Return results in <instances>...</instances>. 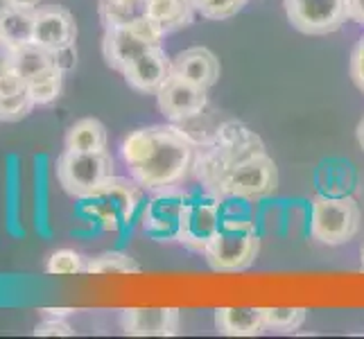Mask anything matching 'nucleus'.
I'll return each instance as SVG.
<instances>
[{
  "label": "nucleus",
  "instance_id": "f257e3e1",
  "mask_svg": "<svg viewBox=\"0 0 364 339\" xmlns=\"http://www.w3.org/2000/svg\"><path fill=\"white\" fill-rule=\"evenodd\" d=\"M120 154L129 177L152 193L183 183L193 172L197 143L174 124H149L124 136Z\"/></svg>",
  "mask_w": 364,
  "mask_h": 339
},
{
  "label": "nucleus",
  "instance_id": "f03ea898",
  "mask_svg": "<svg viewBox=\"0 0 364 339\" xmlns=\"http://www.w3.org/2000/svg\"><path fill=\"white\" fill-rule=\"evenodd\" d=\"M145 188L134 179L109 177L97 190L89 197L77 199L75 217L84 224H91L95 231L122 233V237L132 233L134 222L143 215Z\"/></svg>",
  "mask_w": 364,
  "mask_h": 339
},
{
  "label": "nucleus",
  "instance_id": "7ed1b4c3",
  "mask_svg": "<svg viewBox=\"0 0 364 339\" xmlns=\"http://www.w3.org/2000/svg\"><path fill=\"white\" fill-rule=\"evenodd\" d=\"M258 152H265V147L254 131L242 122H224L204 143L197 145L193 172L206 185V190H213L233 166Z\"/></svg>",
  "mask_w": 364,
  "mask_h": 339
},
{
  "label": "nucleus",
  "instance_id": "20e7f679",
  "mask_svg": "<svg viewBox=\"0 0 364 339\" xmlns=\"http://www.w3.org/2000/svg\"><path fill=\"white\" fill-rule=\"evenodd\" d=\"M260 254V231L254 220L245 215L224 212L220 231L204 251V258L213 271H245Z\"/></svg>",
  "mask_w": 364,
  "mask_h": 339
},
{
  "label": "nucleus",
  "instance_id": "39448f33",
  "mask_svg": "<svg viewBox=\"0 0 364 339\" xmlns=\"http://www.w3.org/2000/svg\"><path fill=\"white\" fill-rule=\"evenodd\" d=\"M362 210L350 195H317L310 204V235L317 242L340 247L350 242L360 231Z\"/></svg>",
  "mask_w": 364,
  "mask_h": 339
},
{
  "label": "nucleus",
  "instance_id": "423d86ee",
  "mask_svg": "<svg viewBox=\"0 0 364 339\" xmlns=\"http://www.w3.org/2000/svg\"><path fill=\"white\" fill-rule=\"evenodd\" d=\"M57 181L64 190L75 197H89L109 177L116 174V161L107 149L102 152H73L64 149L55 161Z\"/></svg>",
  "mask_w": 364,
  "mask_h": 339
},
{
  "label": "nucleus",
  "instance_id": "0eeeda50",
  "mask_svg": "<svg viewBox=\"0 0 364 339\" xmlns=\"http://www.w3.org/2000/svg\"><path fill=\"white\" fill-rule=\"evenodd\" d=\"M163 36H166V32L149 16L136 18L129 23L105 25L102 55L107 66L122 72L134 59H138L147 50L161 45Z\"/></svg>",
  "mask_w": 364,
  "mask_h": 339
},
{
  "label": "nucleus",
  "instance_id": "6e6552de",
  "mask_svg": "<svg viewBox=\"0 0 364 339\" xmlns=\"http://www.w3.org/2000/svg\"><path fill=\"white\" fill-rule=\"evenodd\" d=\"M276 188H279V168L267 152H258L233 166L215 183L213 193L222 199L254 202V199L269 197Z\"/></svg>",
  "mask_w": 364,
  "mask_h": 339
},
{
  "label": "nucleus",
  "instance_id": "1a4fd4ad",
  "mask_svg": "<svg viewBox=\"0 0 364 339\" xmlns=\"http://www.w3.org/2000/svg\"><path fill=\"white\" fill-rule=\"evenodd\" d=\"M222 217H224V199L220 195H215L213 190L191 193L181 212L177 242L183 244L188 251L204 254L210 240L220 231Z\"/></svg>",
  "mask_w": 364,
  "mask_h": 339
},
{
  "label": "nucleus",
  "instance_id": "9d476101",
  "mask_svg": "<svg viewBox=\"0 0 364 339\" xmlns=\"http://www.w3.org/2000/svg\"><path fill=\"white\" fill-rule=\"evenodd\" d=\"M188 195L191 193L181 190L177 185L152 190L141 215L145 235L152 237L156 242H177L181 212H183Z\"/></svg>",
  "mask_w": 364,
  "mask_h": 339
},
{
  "label": "nucleus",
  "instance_id": "9b49d317",
  "mask_svg": "<svg viewBox=\"0 0 364 339\" xmlns=\"http://www.w3.org/2000/svg\"><path fill=\"white\" fill-rule=\"evenodd\" d=\"M283 5L292 28L312 36L333 34L348 18L346 0H285Z\"/></svg>",
  "mask_w": 364,
  "mask_h": 339
},
{
  "label": "nucleus",
  "instance_id": "f8f14e48",
  "mask_svg": "<svg viewBox=\"0 0 364 339\" xmlns=\"http://www.w3.org/2000/svg\"><path fill=\"white\" fill-rule=\"evenodd\" d=\"M159 111L172 122L195 120L208 107V89H202L193 82H186L177 75H170L168 82L156 93Z\"/></svg>",
  "mask_w": 364,
  "mask_h": 339
},
{
  "label": "nucleus",
  "instance_id": "ddd939ff",
  "mask_svg": "<svg viewBox=\"0 0 364 339\" xmlns=\"http://www.w3.org/2000/svg\"><path fill=\"white\" fill-rule=\"evenodd\" d=\"M77 41L75 16L61 5H39L34 9V36L32 43L46 48L48 53L70 48Z\"/></svg>",
  "mask_w": 364,
  "mask_h": 339
},
{
  "label": "nucleus",
  "instance_id": "4468645a",
  "mask_svg": "<svg viewBox=\"0 0 364 339\" xmlns=\"http://www.w3.org/2000/svg\"><path fill=\"white\" fill-rule=\"evenodd\" d=\"M120 325L132 337H174L181 328L177 308H127L120 312Z\"/></svg>",
  "mask_w": 364,
  "mask_h": 339
},
{
  "label": "nucleus",
  "instance_id": "2eb2a0df",
  "mask_svg": "<svg viewBox=\"0 0 364 339\" xmlns=\"http://www.w3.org/2000/svg\"><path fill=\"white\" fill-rule=\"evenodd\" d=\"M170 75H172V57H168L163 45L147 50V53L134 59L122 70L124 82L143 95H156L161 91V86L168 82Z\"/></svg>",
  "mask_w": 364,
  "mask_h": 339
},
{
  "label": "nucleus",
  "instance_id": "dca6fc26",
  "mask_svg": "<svg viewBox=\"0 0 364 339\" xmlns=\"http://www.w3.org/2000/svg\"><path fill=\"white\" fill-rule=\"evenodd\" d=\"M220 59L210 53L208 48H188L183 53H179L177 57H172V75L193 82L202 89H210L215 86L220 80Z\"/></svg>",
  "mask_w": 364,
  "mask_h": 339
},
{
  "label": "nucleus",
  "instance_id": "f3484780",
  "mask_svg": "<svg viewBox=\"0 0 364 339\" xmlns=\"http://www.w3.org/2000/svg\"><path fill=\"white\" fill-rule=\"evenodd\" d=\"M34 229L43 240H53L50 224V156L34 154Z\"/></svg>",
  "mask_w": 364,
  "mask_h": 339
},
{
  "label": "nucleus",
  "instance_id": "a211bd4d",
  "mask_svg": "<svg viewBox=\"0 0 364 339\" xmlns=\"http://www.w3.org/2000/svg\"><path fill=\"white\" fill-rule=\"evenodd\" d=\"M215 328L229 337H256L265 328L262 308H218Z\"/></svg>",
  "mask_w": 364,
  "mask_h": 339
},
{
  "label": "nucleus",
  "instance_id": "6ab92c4d",
  "mask_svg": "<svg viewBox=\"0 0 364 339\" xmlns=\"http://www.w3.org/2000/svg\"><path fill=\"white\" fill-rule=\"evenodd\" d=\"M195 0H147V16L170 34L195 23Z\"/></svg>",
  "mask_w": 364,
  "mask_h": 339
},
{
  "label": "nucleus",
  "instance_id": "aec40b11",
  "mask_svg": "<svg viewBox=\"0 0 364 339\" xmlns=\"http://www.w3.org/2000/svg\"><path fill=\"white\" fill-rule=\"evenodd\" d=\"M34 9L25 5H7L0 14V41H5L9 48H18L32 43L34 36Z\"/></svg>",
  "mask_w": 364,
  "mask_h": 339
},
{
  "label": "nucleus",
  "instance_id": "412c9836",
  "mask_svg": "<svg viewBox=\"0 0 364 339\" xmlns=\"http://www.w3.org/2000/svg\"><path fill=\"white\" fill-rule=\"evenodd\" d=\"M7 190H5V226L14 240H23L25 229L21 224V156L7 154Z\"/></svg>",
  "mask_w": 364,
  "mask_h": 339
},
{
  "label": "nucleus",
  "instance_id": "4be33fe9",
  "mask_svg": "<svg viewBox=\"0 0 364 339\" xmlns=\"http://www.w3.org/2000/svg\"><path fill=\"white\" fill-rule=\"evenodd\" d=\"M317 188L321 195H333V197L348 195L355 188L353 166L344 158L323 161L317 170Z\"/></svg>",
  "mask_w": 364,
  "mask_h": 339
},
{
  "label": "nucleus",
  "instance_id": "5701e85b",
  "mask_svg": "<svg viewBox=\"0 0 364 339\" xmlns=\"http://www.w3.org/2000/svg\"><path fill=\"white\" fill-rule=\"evenodd\" d=\"M107 127L97 118H82L66 131L64 147L73 152H102L107 149Z\"/></svg>",
  "mask_w": 364,
  "mask_h": 339
},
{
  "label": "nucleus",
  "instance_id": "b1692460",
  "mask_svg": "<svg viewBox=\"0 0 364 339\" xmlns=\"http://www.w3.org/2000/svg\"><path fill=\"white\" fill-rule=\"evenodd\" d=\"M50 66H55L53 53H48V50L41 45L25 43L18 48H11V68H14L25 82Z\"/></svg>",
  "mask_w": 364,
  "mask_h": 339
},
{
  "label": "nucleus",
  "instance_id": "393cba45",
  "mask_svg": "<svg viewBox=\"0 0 364 339\" xmlns=\"http://www.w3.org/2000/svg\"><path fill=\"white\" fill-rule=\"evenodd\" d=\"M28 93L34 99L36 107H48L59 99L61 91H64V72L57 66H50L41 72H36L34 77L25 82Z\"/></svg>",
  "mask_w": 364,
  "mask_h": 339
},
{
  "label": "nucleus",
  "instance_id": "a878e982",
  "mask_svg": "<svg viewBox=\"0 0 364 339\" xmlns=\"http://www.w3.org/2000/svg\"><path fill=\"white\" fill-rule=\"evenodd\" d=\"M147 16V0H100V18L105 25L129 23Z\"/></svg>",
  "mask_w": 364,
  "mask_h": 339
},
{
  "label": "nucleus",
  "instance_id": "bb28decb",
  "mask_svg": "<svg viewBox=\"0 0 364 339\" xmlns=\"http://www.w3.org/2000/svg\"><path fill=\"white\" fill-rule=\"evenodd\" d=\"M141 271L138 262L124 251H105L86 260V274H136Z\"/></svg>",
  "mask_w": 364,
  "mask_h": 339
},
{
  "label": "nucleus",
  "instance_id": "cd10ccee",
  "mask_svg": "<svg viewBox=\"0 0 364 339\" xmlns=\"http://www.w3.org/2000/svg\"><path fill=\"white\" fill-rule=\"evenodd\" d=\"M306 308H262L265 328L276 333H294L306 323Z\"/></svg>",
  "mask_w": 364,
  "mask_h": 339
},
{
  "label": "nucleus",
  "instance_id": "c85d7f7f",
  "mask_svg": "<svg viewBox=\"0 0 364 339\" xmlns=\"http://www.w3.org/2000/svg\"><path fill=\"white\" fill-rule=\"evenodd\" d=\"M46 271L53 276H75L86 274V258L73 249H59L48 258Z\"/></svg>",
  "mask_w": 364,
  "mask_h": 339
},
{
  "label": "nucleus",
  "instance_id": "c756f323",
  "mask_svg": "<svg viewBox=\"0 0 364 339\" xmlns=\"http://www.w3.org/2000/svg\"><path fill=\"white\" fill-rule=\"evenodd\" d=\"M34 107L36 104L30 97L28 89L14 95H0V122H18L28 118Z\"/></svg>",
  "mask_w": 364,
  "mask_h": 339
},
{
  "label": "nucleus",
  "instance_id": "7c9ffc66",
  "mask_svg": "<svg viewBox=\"0 0 364 339\" xmlns=\"http://www.w3.org/2000/svg\"><path fill=\"white\" fill-rule=\"evenodd\" d=\"M247 3L249 0H195V7L208 21H227L242 11Z\"/></svg>",
  "mask_w": 364,
  "mask_h": 339
},
{
  "label": "nucleus",
  "instance_id": "2f4dec72",
  "mask_svg": "<svg viewBox=\"0 0 364 339\" xmlns=\"http://www.w3.org/2000/svg\"><path fill=\"white\" fill-rule=\"evenodd\" d=\"M34 335L36 337H70L75 335V330L64 319H43L41 323H36Z\"/></svg>",
  "mask_w": 364,
  "mask_h": 339
},
{
  "label": "nucleus",
  "instance_id": "473e14b6",
  "mask_svg": "<svg viewBox=\"0 0 364 339\" xmlns=\"http://www.w3.org/2000/svg\"><path fill=\"white\" fill-rule=\"evenodd\" d=\"M348 70H350V80H353V84L364 93V39H360V43L353 50V55H350Z\"/></svg>",
  "mask_w": 364,
  "mask_h": 339
},
{
  "label": "nucleus",
  "instance_id": "72a5a7b5",
  "mask_svg": "<svg viewBox=\"0 0 364 339\" xmlns=\"http://www.w3.org/2000/svg\"><path fill=\"white\" fill-rule=\"evenodd\" d=\"M25 89H28V86H25V80L11 66L0 75V95H14Z\"/></svg>",
  "mask_w": 364,
  "mask_h": 339
},
{
  "label": "nucleus",
  "instance_id": "f704fd0d",
  "mask_svg": "<svg viewBox=\"0 0 364 339\" xmlns=\"http://www.w3.org/2000/svg\"><path fill=\"white\" fill-rule=\"evenodd\" d=\"M53 61H55V66L66 75V72H70L75 68V61H77V50H75V45L57 50V53H53Z\"/></svg>",
  "mask_w": 364,
  "mask_h": 339
},
{
  "label": "nucleus",
  "instance_id": "c9c22d12",
  "mask_svg": "<svg viewBox=\"0 0 364 339\" xmlns=\"http://www.w3.org/2000/svg\"><path fill=\"white\" fill-rule=\"evenodd\" d=\"M348 7V21L364 25V0H346Z\"/></svg>",
  "mask_w": 364,
  "mask_h": 339
},
{
  "label": "nucleus",
  "instance_id": "e433bc0d",
  "mask_svg": "<svg viewBox=\"0 0 364 339\" xmlns=\"http://www.w3.org/2000/svg\"><path fill=\"white\" fill-rule=\"evenodd\" d=\"M41 312V317H46V319H64V317H68V315H73V308H41L39 310Z\"/></svg>",
  "mask_w": 364,
  "mask_h": 339
},
{
  "label": "nucleus",
  "instance_id": "4c0bfd02",
  "mask_svg": "<svg viewBox=\"0 0 364 339\" xmlns=\"http://www.w3.org/2000/svg\"><path fill=\"white\" fill-rule=\"evenodd\" d=\"M9 66H11V48L5 41H0V75H3Z\"/></svg>",
  "mask_w": 364,
  "mask_h": 339
},
{
  "label": "nucleus",
  "instance_id": "58836bf2",
  "mask_svg": "<svg viewBox=\"0 0 364 339\" xmlns=\"http://www.w3.org/2000/svg\"><path fill=\"white\" fill-rule=\"evenodd\" d=\"M11 5H25V7H39L43 0H9Z\"/></svg>",
  "mask_w": 364,
  "mask_h": 339
},
{
  "label": "nucleus",
  "instance_id": "ea45409f",
  "mask_svg": "<svg viewBox=\"0 0 364 339\" xmlns=\"http://www.w3.org/2000/svg\"><path fill=\"white\" fill-rule=\"evenodd\" d=\"M355 134H358V143H360V147L364 149V118L358 122V131H355Z\"/></svg>",
  "mask_w": 364,
  "mask_h": 339
},
{
  "label": "nucleus",
  "instance_id": "a19ab883",
  "mask_svg": "<svg viewBox=\"0 0 364 339\" xmlns=\"http://www.w3.org/2000/svg\"><path fill=\"white\" fill-rule=\"evenodd\" d=\"M7 5H9V0H0V14H3Z\"/></svg>",
  "mask_w": 364,
  "mask_h": 339
},
{
  "label": "nucleus",
  "instance_id": "79ce46f5",
  "mask_svg": "<svg viewBox=\"0 0 364 339\" xmlns=\"http://www.w3.org/2000/svg\"><path fill=\"white\" fill-rule=\"evenodd\" d=\"M360 262H362V267H364V242H362V247H360Z\"/></svg>",
  "mask_w": 364,
  "mask_h": 339
}]
</instances>
